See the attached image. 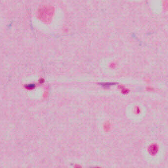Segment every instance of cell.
I'll list each match as a JSON object with an SVG mask.
<instances>
[{
	"mask_svg": "<svg viewBox=\"0 0 168 168\" xmlns=\"http://www.w3.org/2000/svg\"><path fill=\"white\" fill-rule=\"evenodd\" d=\"M53 8L50 6H43L38 11V17L40 20L44 23H49L51 20L53 16Z\"/></svg>",
	"mask_w": 168,
	"mask_h": 168,
	"instance_id": "cell-1",
	"label": "cell"
}]
</instances>
